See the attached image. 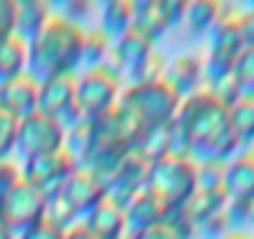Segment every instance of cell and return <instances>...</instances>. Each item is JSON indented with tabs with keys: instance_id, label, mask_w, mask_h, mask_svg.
<instances>
[{
	"instance_id": "cell-1",
	"label": "cell",
	"mask_w": 254,
	"mask_h": 239,
	"mask_svg": "<svg viewBox=\"0 0 254 239\" xmlns=\"http://www.w3.org/2000/svg\"><path fill=\"white\" fill-rule=\"evenodd\" d=\"M85 30L63 18L50 15L45 25L28 40V75L35 82L72 72L80 65Z\"/></svg>"
},
{
	"instance_id": "cell-2",
	"label": "cell",
	"mask_w": 254,
	"mask_h": 239,
	"mask_svg": "<svg viewBox=\"0 0 254 239\" xmlns=\"http://www.w3.org/2000/svg\"><path fill=\"white\" fill-rule=\"evenodd\" d=\"M120 105L135 115V120L142 127V135H145V132L165 127L170 122V117L177 107V92L165 80L140 82V85H130L122 92Z\"/></svg>"
},
{
	"instance_id": "cell-3",
	"label": "cell",
	"mask_w": 254,
	"mask_h": 239,
	"mask_svg": "<svg viewBox=\"0 0 254 239\" xmlns=\"http://www.w3.org/2000/svg\"><path fill=\"white\" fill-rule=\"evenodd\" d=\"M117 90H120V75L112 67L100 65L85 70L75 85V105L80 120L95 122L97 117L110 112L117 105Z\"/></svg>"
},
{
	"instance_id": "cell-4",
	"label": "cell",
	"mask_w": 254,
	"mask_h": 239,
	"mask_svg": "<svg viewBox=\"0 0 254 239\" xmlns=\"http://www.w3.org/2000/svg\"><path fill=\"white\" fill-rule=\"evenodd\" d=\"M65 145V127L58 120L43 115V112H30L28 117L18 120V137H15V150L20 162L60 152Z\"/></svg>"
},
{
	"instance_id": "cell-5",
	"label": "cell",
	"mask_w": 254,
	"mask_h": 239,
	"mask_svg": "<svg viewBox=\"0 0 254 239\" xmlns=\"http://www.w3.org/2000/svg\"><path fill=\"white\" fill-rule=\"evenodd\" d=\"M45 212V194L28 184L23 177L0 197V222L5 229L25 232L43 219Z\"/></svg>"
},
{
	"instance_id": "cell-6",
	"label": "cell",
	"mask_w": 254,
	"mask_h": 239,
	"mask_svg": "<svg viewBox=\"0 0 254 239\" xmlns=\"http://www.w3.org/2000/svg\"><path fill=\"white\" fill-rule=\"evenodd\" d=\"M75 85L77 77L72 72L55 75L50 80L38 82V112L58 120L63 127L80 122V112L75 105Z\"/></svg>"
},
{
	"instance_id": "cell-7",
	"label": "cell",
	"mask_w": 254,
	"mask_h": 239,
	"mask_svg": "<svg viewBox=\"0 0 254 239\" xmlns=\"http://www.w3.org/2000/svg\"><path fill=\"white\" fill-rule=\"evenodd\" d=\"M75 167H77L75 160H72L65 150H60V152H53V155H43V157L25 160L20 177H23L28 184H33L38 192H43L45 199H48V197H53V194L60 192L63 182L70 177V172H72Z\"/></svg>"
},
{
	"instance_id": "cell-8",
	"label": "cell",
	"mask_w": 254,
	"mask_h": 239,
	"mask_svg": "<svg viewBox=\"0 0 254 239\" xmlns=\"http://www.w3.org/2000/svg\"><path fill=\"white\" fill-rule=\"evenodd\" d=\"M60 194H63V199L75 209L77 217L90 214V212L107 197L102 182H100L87 167H75V170L70 172V177L63 182Z\"/></svg>"
},
{
	"instance_id": "cell-9",
	"label": "cell",
	"mask_w": 254,
	"mask_h": 239,
	"mask_svg": "<svg viewBox=\"0 0 254 239\" xmlns=\"http://www.w3.org/2000/svg\"><path fill=\"white\" fill-rule=\"evenodd\" d=\"M0 110L13 115L15 120H23L30 112H35L38 110V82L28 72H20L5 82H0Z\"/></svg>"
},
{
	"instance_id": "cell-10",
	"label": "cell",
	"mask_w": 254,
	"mask_h": 239,
	"mask_svg": "<svg viewBox=\"0 0 254 239\" xmlns=\"http://www.w3.org/2000/svg\"><path fill=\"white\" fill-rule=\"evenodd\" d=\"M110 55H112V60H115V65H117V75L120 72H127L132 77V72L152 55V43L145 38V35H140L137 30H127L125 35H120L112 45H110Z\"/></svg>"
},
{
	"instance_id": "cell-11",
	"label": "cell",
	"mask_w": 254,
	"mask_h": 239,
	"mask_svg": "<svg viewBox=\"0 0 254 239\" xmlns=\"http://www.w3.org/2000/svg\"><path fill=\"white\" fill-rule=\"evenodd\" d=\"M85 227L95 239H122V229L127 227L125 209L105 197L90 214H85Z\"/></svg>"
},
{
	"instance_id": "cell-12",
	"label": "cell",
	"mask_w": 254,
	"mask_h": 239,
	"mask_svg": "<svg viewBox=\"0 0 254 239\" xmlns=\"http://www.w3.org/2000/svg\"><path fill=\"white\" fill-rule=\"evenodd\" d=\"M165 214H167L165 207L147 189H142L132 197L130 204L125 207V224L137 234V232H145V229L165 222Z\"/></svg>"
},
{
	"instance_id": "cell-13",
	"label": "cell",
	"mask_w": 254,
	"mask_h": 239,
	"mask_svg": "<svg viewBox=\"0 0 254 239\" xmlns=\"http://www.w3.org/2000/svg\"><path fill=\"white\" fill-rule=\"evenodd\" d=\"M132 18H135V3L110 0V3H105L100 8V30L110 40H117L120 35H125L132 28Z\"/></svg>"
},
{
	"instance_id": "cell-14",
	"label": "cell",
	"mask_w": 254,
	"mask_h": 239,
	"mask_svg": "<svg viewBox=\"0 0 254 239\" xmlns=\"http://www.w3.org/2000/svg\"><path fill=\"white\" fill-rule=\"evenodd\" d=\"M28 67V40L20 35H8L0 40V82L20 75Z\"/></svg>"
},
{
	"instance_id": "cell-15",
	"label": "cell",
	"mask_w": 254,
	"mask_h": 239,
	"mask_svg": "<svg viewBox=\"0 0 254 239\" xmlns=\"http://www.w3.org/2000/svg\"><path fill=\"white\" fill-rule=\"evenodd\" d=\"M48 5L38 3V0H23L15 3V35H20L23 40H30L48 20Z\"/></svg>"
},
{
	"instance_id": "cell-16",
	"label": "cell",
	"mask_w": 254,
	"mask_h": 239,
	"mask_svg": "<svg viewBox=\"0 0 254 239\" xmlns=\"http://www.w3.org/2000/svg\"><path fill=\"white\" fill-rule=\"evenodd\" d=\"M110 45H112V40H110L100 28H95V30L85 33L82 53H80V65H82L85 70L105 65V58L110 55Z\"/></svg>"
},
{
	"instance_id": "cell-17",
	"label": "cell",
	"mask_w": 254,
	"mask_h": 239,
	"mask_svg": "<svg viewBox=\"0 0 254 239\" xmlns=\"http://www.w3.org/2000/svg\"><path fill=\"white\" fill-rule=\"evenodd\" d=\"M75 219H77L75 209L63 199V194H60V192L45 199L43 222H48L50 227H55V229H60V232H67L70 227H75Z\"/></svg>"
},
{
	"instance_id": "cell-18",
	"label": "cell",
	"mask_w": 254,
	"mask_h": 239,
	"mask_svg": "<svg viewBox=\"0 0 254 239\" xmlns=\"http://www.w3.org/2000/svg\"><path fill=\"white\" fill-rule=\"evenodd\" d=\"M15 137H18V120L0 110V162L8 160V155L15 150Z\"/></svg>"
},
{
	"instance_id": "cell-19",
	"label": "cell",
	"mask_w": 254,
	"mask_h": 239,
	"mask_svg": "<svg viewBox=\"0 0 254 239\" xmlns=\"http://www.w3.org/2000/svg\"><path fill=\"white\" fill-rule=\"evenodd\" d=\"M63 237H65V232L50 227V224L43 222V219H40L38 224H33L30 229L20 232V239H63Z\"/></svg>"
},
{
	"instance_id": "cell-20",
	"label": "cell",
	"mask_w": 254,
	"mask_h": 239,
	"mask_svg": "<svg viewBox=\"0 0 254 239\" xmlns=\"http://www.w3.org/2000/svg\"><path fill=\"white\" fill-rule=\"evenodd\" d=\"M15 30V3L0 0V40L13 35Z\"/></svg>"
},
{
	"instance_id": "cell-21",
	"label": "cell",
	"mask_w": 254,
	"mask_h": 239,
	"mask_svg": "<svg viewBox=\"0 0 254 239\" xmlns=\"http://www.w3.org/2000/svg\"><path fill=\"white\" fill-rule=\"evenodd\" d=\"M132 239H180V237H175V227L170 222H160L145 232H137Z\"/></svg>"
},
{
	"instance_id": "cell-22",
	"label": "cell",
	"mask_w": 254,
	"mask_h": 239,
	"mask_svg": "<svg viewBox=\"0 0 254 239\" xmlns=\"http://www.w3.org/2000/svg\"><path fill=\"white\" fill-rule=\"evenodd\" d=\"M63 239H95L90 232H87V227L85 224H75V227H70L67 232H65V237Z\"/></svg>"
},
{
	"instance_id": "cell-23",
	"label": "cell",
	"mask_w": 254,
	"mask_h": 239,
	"mask_svg": "<svg viewBox=\"0 0 254 239\" xmlns=\"http://www.w3.org/2000/svg\"><path fill=\"white\" fill-rule=\"evenodd\" d=\"M0 239H10V229H5L3 222H0Z\"/></svg>"
}]
</instances>
